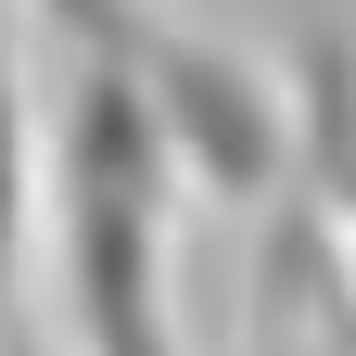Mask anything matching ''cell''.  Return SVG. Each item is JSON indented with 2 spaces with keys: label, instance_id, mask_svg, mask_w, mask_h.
<instances>
[{
  "label": "cell",
  "instance_id": "cell-1",
  "mask_svg": "<svg viewBox=\"0 0 356 356\" xmlns=\"http://www.w3.org/2000/svg\"><path fill=\"white\" fill-rule=\"evenodd\" d=\"M51 280H64V343L76 356H178V305H165V229H178V140L140 102L127 64H89L51 115Z\"/></svg>",
  "mask_w": 356,
  "mask_h": 356
},
{
  "label": "cell",
  "instance_id": "cell-2",
  "mask_svg": "<svg viewBox=\"0 0 356 356\" xmlns=\"http://www.w3.org/2000/svg\"><path fill=\"white\" fill-rule=\"evenodd\" d=\"M140 102L165 115L178 178H204V191H267L280 153H293V102L267 89V64L216 51V38H165L140 64Z\"/></svg>",
  "mask_w": 356,
  "mask_h": 356
},
{
  "label": "cell",
  "instance_id": "cell-3",
  "mask_svg": "<svg viewBox=\"0 0 356 356\" xmlns=\"http://www.w3.org/2000/svg\"><path fill=\"white\" fill-rule=\"evenodd\" d=\"M38 178H51V140H38V115H26V51H13V26H0V280H13V254L38 229Z\"/></svg>",
  "mask_w": 356,
  "mask_h": 356
},
{
  "label": "cell",
  "instance_id": "cell-4",
  "mask_svg": "<svg viewBox=\"0 0 356 356\" xmlns=\"http://www.w3.org/2000/svg\"><path fill=\"white\" fill-rule=\"evenodd\" d=\"M38 13H51V26L76 38V51H89V64H127V76H140V64L165 51V38H178L165 13H140V0H38Z\"/></svg>",
  "mask_w": 356,
  "mask_h": 356
},
{
  "label": "cell",
  "instance_id": "cell-5",
  "mask_svg": "<svg viewBox=\"0 0 356 356\" xmlns=\"http://www.w3.org/2000/svg\"><path fill=\"white\" fill-rule=\"evenodd\" d=\"M331 127H343V165H331V229H343V267H356V115L331 102Z\"/></svg>",
  "mask_w": 356,
  "mask_h": 356
}]
</instances>
